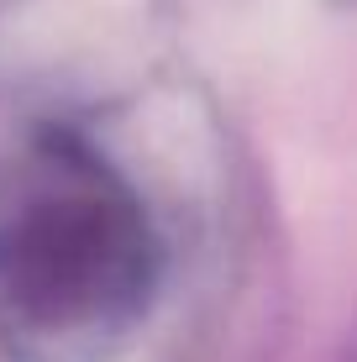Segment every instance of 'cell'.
Here are the masks:
<instances>
[{
    "mask_svg": "<svg viewBox=\"0 0 357 362\" xmlns=\"http://www.w3.org/2000/svg\"><path fill=\"white\" fill-rule=\"evenodd\" d=\"M142 279L147 236L127 199L105 189L37 199L0 242V289L42 326L100 320L116 299H137Z\"/></svg>",
    "mask_w": 357,
    "mask_h": 362,
    "instance_id": "6da1fadb",
    "label": "cell"
}]
</instances>
